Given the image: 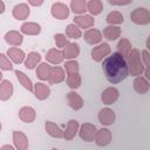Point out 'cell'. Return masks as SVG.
Returning a JSON list of instances; mask_svg holds the SVG:
<instances>
[{"label": "cell", "instance_id": "obj_36", "mask_svg": "<svg viewBox=\"0 0 150 150\" xmlns=\"http://www.w3.org/2000/svg\"><path fill=\"white\" fill-rule=\"evenodd\" d=\"M67 38L69 39H74V40H77L80 38H82V30L74 23H69L67 27H66V34H64Z\"/></svg>", "mask_w": 150, "mask_h": 150}, {"label": "cell", "instance_id": "obj_22", "mask_svg": "<svg viewBox=\"0 0 150 150\" xmlns=\"http://www.w3.org/2000/svg\"><path fill=\"white\" fill-rule=\"evenodd\" d=\"M46 60H47V63H52V64L57 66V64L62 63L64 60L63 52L61 49H57V48H50L46 54Z\"/></svg>", "mask_w": 150, "mask_h": 150}, {"label": "cell", "instance_id": "obj_34", "mask_svg": "<svg viewBox=\"0 0 150 150\" xmlns=\"http://www.w3.org/2000/svg\"><path fill=\"white\" fill-rule=\"evenodd\" d=\"M105 21H107L108 26H118V25L123 23L124 16H123V14H122L121 12H118V11H112V12H110V13L107 15Z\"/></svg>", "mask_w": 150, "mask_h": 150}, {"label": "cell", "instance_id": "obj_13", "mask_svg": "<svg viewBox=\"0 0 150 150\" xmlns=\"http://www.w3.org/2000/svg\"><path fill=\"white\" fill-rule=\"evenodd\" d=\"M67 102H68V105L75 111L81 110L84 105V101H83L82 96L80 94H77L75 90H70L67 94Z\"/></svg>", "mask_w": 150, "mask_h": 150}, {"label": "cell", "instance_id": "obj_39", "mask_svg": "<svg viewBox=\"0 0 150 150\" xmlns=\"http://www.w3.org/2000/svg\"><path fill=\"white\" fill-rule=\"evenodd\" d=\"M54 42H55L56 47L63 49V48L66 47V45H67L69 41H68V38H67L64 34H62V33H57V34L54 35Z\"/></svg>", "mask_w": 150, "mask_h": 150}, {"label": "cell", "instance_id": "obj_20", "mask_svg": "<svg viewBox=\"0 0 150 150\" xmlns=\"http://www.w3.org/2000/svg\"><path fill=\"white\" fill-rule=\"evenodd\" d=\"M4 38L6 43L12 47H19L23 42V35L19 30H8Z\"/></svg>", "mask_w": 150, "mask_h": 150}, {"label": "cell", "instance_id": "obj_3", "mask_svg": "<svg viewBox=\"0 0 150 150\" xmlns=\"http://www.w3.org/2000/svg\"><path fill=\"white\" fill-rule=\"evenodd\" d=\"M130 20L135 25L145 26L150 23V12L145 7H137L130 13Z\"/></svg>", "mask_w": 150, "mask_h": 150}, {"label": "cell", "instance_id": "obj_4", "mask_svg": "<svg viewBox=\"0 0 150 150\" xmlns=\"http://www.w3.org/2000/svg\"><path fill=\"white\" fill-rule=\"evenodd\" d=\"M111 54V48L109 46V43L107 42H101L97 46H95L91 52H90V56L95 62H102L107 56H109Z\"/></svg>", "mask_w": 150, "mask_h": 150}, {"label": "cell", "instance_id": "obj_7", "mask_svg": "<svg viewBox=\"0 0 150 150\" xmlns=\"http://www.w3.org/2000/svg\"><path fill=\"white\" fill-rule=\"evenodd\" d=\"M50 13H52L53 18H55L57 20H66L69 16L70 9L66 4L61 2V1H56L52 5Z\"/></svg>", "mask_w": 150, "mask_h": 150}, {"label": "cell", "instance_id": "obj_45", "mask_svg": "<svg viewBox=\"0 0 150 150\" xmlns=\"http://www.w3.org/2000/svg\"><path fill=\"white\" fill-rule=\"evenodd\" d=\"M1 129H2V124H1V122H0V131H1Z\"/></svg>", "mask_w": 150, "mask_h": 150}, {"label": "cell", "instance_id": "obj_23", "mask_svg": "<svg viewBox=\"0 0 150 150\" xmlns=\"http://www.w3.org/2000/svg\"><path fill=\"white\" fill-rule=\"evenodd\" d=\"M14 93L13 83L9 80H2L0 82V101H8Z\"/></svg>", "mask_w": 150, "mask_h": 150}, {"label": "cell", "instance_id": "obj_28", "mask_svg": "<svg viewBox=\"0 0 150 150\" xmlns=\"http://www.w3.org/2000/svg\"><path fill=\"white\" fill-rule=\"evenodd\" d=\"M40 61H41V55L38 52H30V53H28L26 55L25 61H23V66L27 69L32 70V69H34V68L38 67V64L40 63Z\"/></svg>", "mask_w": 150, "mask_h": 150}, {"label": "cell", "instance_id": "obj_37", "mask_svg": "<svg viewBox=\"0 0 150 150\" xmlns=\"http://www.w3.org/2000/svg\"><path fill=\"white\" fill-rule=\"evenodd\" d=\"M64 70H66L67 74L79 73V70H80V63L76 60H68L64 63Z\"/></svg>", "mask_w": 150, "mask_h": 150}, {"label": "cell", "instance_id": "obj_19", "mask_svg": "<svg viewBox=\"0 0 150 150\" xmlns=\"http://www.w3.org/2000/svg\"><path fill=\"white\" fill-rule=\"evenodd\" d=\"M79 128H80V123L76 120H69L67 122L66 129L63 130V138L66 141H71L79 132Z\"/></svg>", "mask_w": 150, "mask_h": 150}, {"label": "cell", "instance_id": "obj_32", "mask_svg": "<svg viewBox=\"0 0 150 150\" xmlns=\"http://www.w3.org/2000/svg\"><path fill=\"white\" fill-rule=\"evenodd\" d=\"M87 11L89 12V15L93 18L95 15H98L103 11V2L101 0H89L87 1Z\"/></svg>", "mask_w": 150, "mask_h": 150}, {"label": "cell", "instance_id": "obj_16", "mask_svg": "<svg viewBox=\"0 0 150 150\" xmlns=\"http://www.w3.org/2000/svg\"><path fill=\"white\" fill-rule=\"evenodd\" d=\"M33 94L38 100L45 101L50 95V88L48 84H46L43 82H36L34 84V88H33Z\"/></svg>", "mask_w": 150, "mask_h": 150}, {"label": "cell", "instance_id": "obj_25", "mask_svg": "<svg viewBox=\"0 0 150 150\" xmlns=\"http://www.w3.org/2000/svg\"><path fill=\"white\" fill-rule=\"evenodd\" d=\"M45 129H46V132L50 137H53V138H63V129L59 124H56L55 122L46 121Z\"/></svg>", "mask_w": 150, "mask_h": 150}, {"label": "cell", "instance_id": "obj_18", "mask_svg": "<svg viewBox=\"0 0 150 150\" xmlns=\"http://www.w3.org/2000/svg\"><path fill=\"white\" fill-rule=\"evenodd\" d=\"M132 87H134V90L137 94L144 95L150 90V82L143 75H141V76L135 77V80L132 82Z\"/></svg>", "mask_w": 150, "mask_h": 150}, {"label": "cell", "instance_id": "obj_5", "mask_svg": "<svg viewBox=\"0 0 150 150\" xmlns=\"http://www.w3.org/2000/svg\"><path fill=\"white\" fill-rule=\"evenodd\" d=\"M96 131H97V128L91 124V123H83L82 125H80L79 128V136L82 141L84 142H94V138H95V135H96Z\"/></svg>", "mask_w": 150, "mask_h": 150}, {"label": "cell", "instance_id": "obj_6", "mask_svg": "<svg viewBox=\"0 0 150 150\" xmlns=\"http://www.w3.org/2000/svg\"><path fill=\"white\" fill-rule=\"evenodd\" d=\"M111 139H112V134L111 131L107 128V127H103L101 129H97L96 131V135H95V138H94V142L96 143L97 146H107L111 143Z\"/></svg>", "mask_w": 150, "mask_h": 150}, {"label": "cell", "instance_id": "obj_8", "mask_svg": "<svg viewBox=\"0 0 150 150\" xmlns=\"http://www.w3.org/2000/svg\"><path fill=\"white\" fill-rule=\"evenodd\" d=\"M12 139H13V146L15 150H28L29 141L25 132L20 130H14L12 132Z\"/></svg>", "mask_w": 150, "mask_h": 150}, {"label": "cell", "instance_id": "obj_12", "mask_svg": "<svg viewBox=\"0 0 150 150\" xmlns=\"http://www.w3.org/2000/svg\"><path fill=\"white\" fill-rule=\"evenodd\" d=\"M66 79V73L64 69L60 66H54L50 68V73H49V77H48V83L49 84H59L61 82H63Z\"/></svg>", "mask_w": 150, "mask_h": 150}, {"label": "cell", "instance_id": "obj_42", "mask_svg": "<svg viewBox=\"0 0 150 150\" xmlns=\"http://www.w3.org/2000/svg\"><path fill=\"white\" fill-rule=\"evenodd\" d=\"M0 150H15V148L11 144H4L0 146Z\"/></svg>", "mask_w": 150, "mask_h": 150}, {"label": "cell", "instance_id": "obj_46", "mask_svg": "<svg viewBox=\"0 0 150 150\" xmlns=\"http://www.w3.org/2000/svg\"><path fill=\"white\" fill-rule=\"evenodd\" d=\"M52 150H59V149H57V148H53Z\"/></svg>", "mask_w": 150, "mask_h": 150}, {"label": "cell", "instance_id": "obj_11", "mask_svg": "<svg viewBox=\"0 0 150 150\" xmlns=\"http://www.w3.org/2000/svg\"><path fill=\"white\" fill-rule=\"evenodd\" d=\"M82 36H83L84 41L91 46H97L102 41V33H101V30H98L96 28L87 29L84 32V34H82Z\"/></svg>", "mask_w": 150, "mask_h": 150}, {"label": "cell", "instance_id": "obj_15", "mask_svg": "<svg viewBox=\"0 0 150 150\" xmlns=\"http://www.w3.org/2000/svg\"><path fill=\"white\" fill-rule=\"evenodd\" d=\"M74 25H76L80 29H89L95 25V19L89 14H82V15H75L74 16Z\"/></svg>", "mask_w": 150, "mask_h": 150}, {"label": "cell", "instance_id": "obj_9", "mask_svg": "<svg viewBox=\"0 0 150 150\" xmlns=\"http://www.w3.org/2000/svg\"><path fill=\"white\" fill-rule=\"evenodd\" d=\"M97 118H98V122L103 125V127H109L111 124L115 123V120H116V114L112 109L105 107V108H102L100 111H98V115H97Z\"/></svg>", "mask_w": 150, "mask_h": 150}, {"label": "cell", "instance_id": "obj_21", "mask_svg": "<svg viewBox=\"0 0 150 150\" xmlns=\"http://www.w3.org/2000/svg\"><path fill=\"white\" fill-rule=\"evenodd\" d=\"M6 55L12 61V63H15V64L23 63L25 57H26L25 52L22 49H20L19 47H11V48H8Z\"/></svg>", "mask_w": 150, "mask_h": 150}, {"label": "cell", "instance_id": "obj_33", "mask_svg": "<svg viewBox=\"0 0 150 150\" xmlns=\"http://www.w3.org/2000/svg\"><path fill=\"white\" fill-rule=\"evenodd\" d=\"M66 82H67V86H68L71 90H76V89L80 88L81 84H82V77H81L80 73L67 74V76H66Z\"/></svg>", "mask_w": 150, "mask_h": 150}, {"label": "cell", "instance_id": "obj_43", "mask_svg": "<svg viewBox=\"0 0 150 150\" xmlns=\"http://www.w3.org/2000/svg\"><path fill=\"white\" fill-rule=\"evenodd\" d=\"M6 9V6H5V2L2 0H0V14H2Z\"/></svg>", "mask_w": 150, "mask_h": 150}, {"label": "cell", "instance_id": "obj_26", "mask_svg": "<svg viewBox=\"0 0 150 150\" xmlns=\"http://www.w3.org/2000/svg\"><path fill=\"white\" fill-rule=\"evenodd\" d=\"M62 52L66 60H75L80 55V46L76 42H68Z\"/></svg>", "mask_w": 150, "mask_h": 150}, {"label": "cell", "instance_id": "obj_38", "mask_svg": "<svg viewBox=\"0 0 150 150\" xmlns=\"http://www.w3.org/2000/svg\"><path fill=\"white\" fill-rule=\"evenodd\" d=\"M13 69V63L12 61L7 57L6 54L4 53H0V70H6V71H9Z\"/></svg>", "mask_w": 150, "mask_h": 150}, {"label": "cell", "instance_id": "obj_24", "mask_svg": "<svg viewBox=\"0 0 150 150\" xmlns=\"http://www.w3.org/2000/svg\"><path fill=\"white\" fill-rule=\"evenodd\" d=\"M20 33L23 35H39L41 33V26L38 22L33 21H26L20 27Z\"/></svg>", "mask_w": 150, "mask_h": 150}, {"label": "cell", "instance_id": "obj_27", "mask_svg": "<svg viewBox=\"0 0 150 150\" xmlns=\"http://www.w3.org/2000/svg\"><path fill=\"white\" fill-rule=\"evenodd\" d=\"M102 33V38H104L108 41H115L118 38H121V27L118 26H107Z\"/></svg>", "mask_w": 150, "mask_h": 150}, {"label": "cell", "instance_id": "obj_40", "mask_svg": "<svg viewBox=\"0 0 150 150\" xmlns=\"http://www.w3.org/2000/svg\"><path fill=\"white\" fill-rule=\"evenodd\" d=\"M108 2L112 6H125V5H130L132 0H108Z\"/></svg>", "mask_w": 150, "mask_h": 150}, {"label": "cell", "instance_id": "obj_44", "mask_svg": "<svg viewBox=\"0 0 150 150\" xmlns=\"http://www.w3.org/2000/svg\"><path fill=\"white\" fill-rule=\"evenodd\" d=\"M2 81V73H1V70H0V82Z\"/></svg>", "mask_w": 150, "mask_h": 150}, {"label": "cell", "instance_id": "obj_29", "mask_svg": "<svg viewBox=\"0 0 150 150\" xmlns=\"http://www.w3.org/2000/svg\"><path fill=\"white\" fill-rule=\"evenodd\" d=\"M15 76H16V80L19 81V83L28 91H32L33 93V88H34V84L32 82V80L29 79V76L27 74H25L23 71L16 69L15 70Z\"/></svg>", "mask_w": 150, "mask_h": 150}, {"label": "cell", "instance_id": "obj_14", "mask_svg": "<svg viewBox=\"0 0 150 150\" xmlns=\"http://www.w3.org/2000/svg\"><path fill=\"white\" fill-rule=\"evenodd\" d=\"M29 14H30V9H29L28 4H26V2H20L18 5H15L12 11V15L16 20H26V19H28Z\"/></svg>", "mask_w": 150, "mask_h": 150}, {"label": "cell", "instance_id": "obj_17", "mask_svg": "<svg viewBox=\"0 0 150 150\" xmlns=\"http://www.w3.org/2000/svg\"><path fill=\"white\" fill-rule=\"evenodd\" d=\"M18 116H19V118L22 122H25V123H32L36 118V111H35V109L33 107L23 105V107H21L19 109Z\"/></svg>", "mask_w": 150, "mask_h": 150}, {"label": "cell", "instance_id": "obj_30", "mask_svg": "<svg viewBox=\"0 0 150 150\" xmlns=\"http://www.w3.org/2000/svg\"><path fill=\"white\" fill-rule=\"evenodd\" d=\"M131 49H132L131 42H130L127 38H121L120 41L117 42V53H120V54L127 60V57H128V55L130 54Z\"/></svg>", "mask_w": 150, "mask_h": 150}, {"label": "cell", "instance_id": "obj_1", "mask_svg": "<svg viewBox=\"0 0 150 150\" xmlns=\"http://www.w3.org/2000/svg\"><path fill=\"white\" fill-rule=\"evenodd\" d=\"M102 70L105 79L112 83H120L129 76L127 60L117 52L111 53L102 61Z\"/></svg>", "mask_w": 150, "mask_h": 150}, {"label": "cell", "instance_id": "obj_10", "mask_svg": "<svg viewBox=\"0 0 150 150\" xmlns=\"http://www.w3.org/2000/svg\"><path fill=\"white\" fill-rule=\"evenodd\" d=\"M120 97V90L115 87H108L105 88L101 94V101L105 105L114 104Z\"/></svg>", "mask_w": 150, "mask_h": 150}, {"label": "cell", "instance_id": "obj_41", "mask_svg": "<svg viewBox=\"0 0 150 150\" xmlns=\"http://www.w3.org/2000/svg\"><path fill=\"white\" fill-rule=\"evenodd\" d=\"M28 4L32 6H41L43 4V0H28Z\"/></svg>", "mask_w": 150, "mask_h": 150}, {"label": "cell", "instance_id": "obj_31", "mask_svg": "<svg viewBox=\"0 0 150 150\" xmlns=\"http://www.w3.org/2000/svg\"><path fill=\"white\" fill-rule=\"evenodd\" d=\"M69 9L75 15L86 14L87 11V1L86 0H71L69 4Z\"/></svg>", "mask_w": 150, "mask_h": 150}, {"label": "cell", "instance_id": "obj_35", "mask_svg": "<svg viewBox=\"0 0 150 150\" xmlns=\"http://www.w3.org/2000/svg\"><path fill=\"white\" fill-rule=\"evenodd\" d=\"M50 68L52 66L47 62H40L36 67V76L38 79H40L41 81H47L49 77V73H50Z\"/></svg>", "mask_w": 150, "mask_h": 150}, {"label": "cell", "instance_id": "obj_2", "mask_svg": "<svg viewBox=\"0 0 150 150\" xmlns=\"http://www.w3.org/2000/svg\"><path fill=\"white\" fill-rule=\"evenodd\" d=\"M127 63H128V70L129 75L137 77L143 75L144 73V64L141 59V50L137 48H132L130 54L127 57Z\"/></svg>", "mask_w": 150, "mask_h": 150}]
</instances>
